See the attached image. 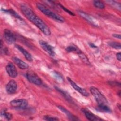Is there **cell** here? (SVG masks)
<instances>
[{
    "mask_svg": "<svg viewBox=\"0 0 121 121\" xmlns=\"http://www.w3.org/2000/svg\"><path fill=\"white\" fill-rule=\"evenodd\" d=\"M21 11L24 16L35 25L45 35H51V31L47 25L39 17L30 7L25 4H22L20 6Z\"/></svg>",
    "mask_w": 121,
    "mask_h": 121,
    "instance_id": "obj_1",
    "label": "cell"
},
{
    "mask_svg": "<svg viewBox=\"0 0 121 121\" xmlns=\"http://www.w3.org/2000/svg\"><path fill=\"white\" fill-rule=\"evenodd\" d=\"M36 7L43 14L49 17H50L52 19L60 23H62L64 21V19L62 17L52 12L43 4L41 3H37Z\"/></svg>",
    "mask_w": 121,
    "mask_h": 121,
    "instance_id": "obj_2",
    "label": "cell"
},
{
    "mask_svg": "<svg viewBox=\"0 0 121 121\" xmlns=\"http://www.w3.org/2000/svg\"><path fill=\"white\" fill-rule=\"evenodd\" d=\"M90 91L97 103L98 105L108 104V103L106 97L97 88L94 86H91L90 88Z\"/></svg>",
    "mask_w": 121,
    "mask_h": 121,
    "instance_id": "obj_3",
    "label": "cell"
},
{
    "mask_svg": "<svg viewBox=\"0 0 121 121\" xmlns=\"http://www.w3.org/2000/svg\"><path fill=\"white\" fill-rule=\"evenodd\" d=\"M26 77L28 80L36 85H41L42 81L39 76L34 71H28L26 74Z\"/></svg>",
    "mask_w": 121,
    "mask_h": 121,
    "instance_id": "obj_4",
    "label": "cell"
},
{
    "mask_svg": "<svg viewBox=\"0 0 121 121\" xmlns=\"http://www.w3.org/2000/svg\"><path fill=\"white\" fill-rule=\"evenodd\" d=\"M10 104L11 106L15 108L25 109L28 105V102L25 99H19L12 100Z\"/></svg>",
    "mask_w": 121,
    "mask_h": 121,
    "instance_id": "obj_5",
    "label": "cell"
},
{
    "mask_svg": "<svg viewBox=\"0 0 121 121\" xmlns=\"http://www.w3.org/2000/svg\"><path fill=\"white\" fill-rule=\"evenodd\" d=\"M4 37L6 42L10 44L15 43L16 40V37L14 34L9 29L4 30Z\"/></svg>",
    "mask_w": 121,
    "mask_h": 121,
    "instance_id": "obj_6",
    "label": "cell"
},
{
    "mask_svg": "<svg viewBox=\"0 0 121 121\" xmlns=\"http://www.w3.org/2000/svg\"><path fill=\"white\" fill-rule=\"evenodd\" d=\"M39 44L43 50L47 52L49 55L52 56H54L55 55V52L53 47L48 44L46 42L43 40H40Z\"/></svg>",
    "mask_w": 121,
    "mask_h": 121,
    "instance_id": "obj_7",
    "label": "cell"
},
{
    "mask_svg": "<svg viewBox=\"0 0 121 121\" xmlns=\"http://www.w3.org/2000/svg\"><path fill=\"white\" fill-rule=\"evenodd\" d=\"M68 80L69 81V82L70 84L71 85V86H72V87L77 91H78V92H79V93H80L82 95L85 96H87L89 95V93H88V92H87V91L84 88H83L80 86H79L76 83H75L71 79H70L69 78L67 77V78Z\"/></svg>",
    "mask_w": 121,
    "mask_h": 121,
    "instance_id": "obj_8",
    "label": "cell"
},
{
    "mask_svg": "<svg viewBox=\"0 0 121 121\" xmlns=\"http://www.w3.org/2000/svg\"><path fill=\"white\" fill-rule=\"evenodd\" d=\"M6 70L8 75L12 78H15L17 76V69L12 63H8L6 67Z\"/></svg>",
    "mask_w": 121,
    "mask_h": 121,
    "instance_id": "obj_9",
    "label": "cell"
},
{
    "mask_svg": "<svg viewBox=\"0 0 121 121\" xmlns=\"http://www.w3.org/2000/svg\"><path fill=\"white\" fill-rule=\"evenodd\" d=\"M17 88V82L14 80H10L6 85V90L9 94H13L16 93Z\"/></svg>",
    "mask_w": 121,
    "mask_h": 121,
    "instance_id": "obj_10",
    "label": "cell"
},
{
    "mask_svg": "<svg viewBox=\"0 0 121 121\" xmlns=\"http://www.w3.org/2000/svg\"><path fill=\"white\" fill-rule=\"evenodd\" d=\"M83 112L84 113L86 118L89 121H101L102 120L100 117L93 114L88 109L86 108H83L82 109Z\"/></svg>",
    "mask_w": 121,
    "mask_h": 121,
    "instance_id": "obj_11",
    "label": "cell"
},
{
    "mask_svg": "<svg viewBox=\"0 0 121 121\" xmlns=\"http://www.w3.org/2000/svg\"><path fill=\"white\" fill-rule=\"evenodd\" d=\"M78 13L82 17L84 18L85 20H86L87 21H88L91 24L93 25L94 26H97V23H96V21H95V19L90 15L82 11H78Z\"/></svg>",
    "mask_w": 121,
    "mask_h": 121,
    "instance_id": "obj_12",
    "label": "cell"
},
{
    "mask_svg": "<svg viewBox=\"0 0 121 121\" xmlns=\"http://www.w3.org/2000/svg\"><path fill=\"white\" fill-rule=\"evenodd\" d=\"M12 60L14 63L18 66V67L21 69H26L29 67L28 65L26 62L16 57H13Z\"/></svg>",
    "mask_w": 121,
    "mask_h": 121,
    "instance_id": "obj_13",
    "label": "cell"
},
{
    "mask_svg": "<svg viewBox=\"0 0 121 121\" xmlns=\"http://www.w3.org/2000/svg\"><path fill=\"white\" fill-rule=\"evenodd\" d=\"M16 47L24 55L25 58L29 61H32L33 60V58H32V56L31 55L30 53H29L28 52H27L26 50H25L23 47H22L21 46L18 45V44H16L15 45Z\"/></svg>",
    "mask_w": 121,
    "mask_h": 121,
    "instance_id": "obj_14",
    "label": "cell"
},
{
    "mask_svg": "<svg viewBox=\"0 0 121 121\" xmlns=\"http://www.w3.org/2000/svg\"><path fill=\"white\" fill-rule=\"evenodd\" d=\"M58 108L67 115V116L68 117L69 120L71 121H76V120H79L77 117H76L75 116L73 115L67 109H66L65 108H64L62 106L59 105L58 106Z\"/></svg>",
    "mask_w": 121,
    "mask_h": 121,
    "instance_id": "obj_15",
    "label": "cell"
},
{
    "mask_svg": "<svg viewBox=\"0 0 121 121\" xmlns=\"http://www.w3.org/2000/svg\"><path fill=\"white\" fill-rule=\"evenodd\" d=\"M97 110L104 112H111V110L110 107L108 106V104H102L98 105L97 108H96Z\"/></svg>",
    "mask_w": 121,
    "mask_h": 121,
    "instance_id": "obj_16",
    "label": "cell"
},
{
    "mask_svg": "<svg viewBox=\"0 0 121 121\" xmlns=\"http://www.w3.org/2000/svg\"><path fill=\"white\" fill-rule=\"evenodd\" d=\"M0 116L1 117L4 118L8 120H10L12 118V115L4 110L1 111Z\"/></svg>",
    "mask_w": 121,
    "mask_h": 121,
    "instance_id": "obj_17",
    "label": "cell"
},
{
    "mask_svg": "<svg viewBox=\"0 0 121 121\" xmlns=\"http://www.w3.org/2000/svg\"><path fill=\"white\" fill-rule=\"evenodd\" d=\"M78 54L79 55V57L80 58V59L82 60L85 62V63H86V64H90V62L89 61V60L87 58V57H86V56L84 53H83L81 51H79Z\"/></svg>",
    "mask_w": 121,
    "mask_h": 121,
    "instance_id": "obj_18",
    "label": "cell"
},
{
    "mask_svg": "<svg viewBox=\"0 0 121 121\" xmlns=\"http://www.w3.org/2000/svg\"><path fill=\"white\" fill-rule=\"evenodd\" d=\"M66 50L69 52H77V53L80 51V50L78 49V48L75 46V45H71L68 46L66 48Z\"/></svg>",
    "mask_w": 121,
    "mask_h": 121,
    "instance_id": "obj_19",
    "label": "cell"
},
{
    "mask_svg": "<svg viewBox=\"0 0 121 121\" xmlns=\"http://www.w3.org/2000/svg\"><path fill=\"white\" fill-rule=\"evenodd\" d=\"M108 44L110 47L115 49L116 50L121 49V43L115 42H109L108 43Z\"/></svg>",
    "mask_w": 121,
    "mask_h": 121,
    "instance_id": "obj_20",
    "label": "cell"
},
{
    "mask_svg": "<svg viewBox=\"0 0 121 121\" xmlns=\"http://www.w3.org/2000/svg\"><path fill=\"white\" fill-rule=\"evenodd\" d=\"M93 4L96 8L100 9H104L105 7L104 4L100 0H94L93 1Z\"/></svg>",
    "mask_w": 121,
    "mask_h": 121,
    "instance_id": "obj_21",
    "label": "cell"
},
{
    "mask_svg": "<svg viewBox=\"0 0 121 121\" xmlns=\"http://www.w3.org/2000/svg\"><path fill=\"white\" fill-rule=\"evenodd\" d=\"M55 88H56V89L58 91H59L60 93H61L66 99H67L69 101H71V98L70 96L67 93V92H66L64 91V90H62V89L59 88V87H55Z\"/></svg>",
    "mask_w": 121,
    "mask_h": 121,
    "instance_id": "obj_22",
    "label": "cell"
},
{
    "mask_svg": "<svg viewBox=\"0 0 121 121\" xmlns=\"http://www.w3.org/2000/svg\"><path fill=\"white\" fill-rule=\"evenodd\" d=\"M106 2L107 3H108L110 5H112V7L116 8V9L121 10V4L115 1H113V0H107L106 1Z\"/></svg>",
    "mask_w": 121,
    "mask_h": 121,
    "instance_id": "obj_23",
    "label": "cell"
},
{
    "mask_svg": "<svg viewBox=\"0 0 121 121\" xmlns=\"http://www.w3.org/2000/svg\"><path fill=\"white\" fill-rule=\"evenodd\" d=\"M4 11L5 12H7V13H9L12 16H14L15 17H16L17 18H18V19H21V17L17 14V13L12 9H8V10H4Z\"/></svg>",
    "mask_w": 121,
    "mask_h": 121,
    "instance_id": "obj_24",
    "label": "cell"
},
{
    "mask_svg": "<svg viewBox=\"0 0 121 121\" xmlns=\"http://www.w3.org/2000/svg\"><path fill=\"white\" fill-rule=\"evenodd\" d=\"M43 119L46 121H58L59 119L56 117H53L50 115H45L43 117Z\"/></svg>",
    "mask_w": 121,
    "mask_h": 121,
    "instance_id": "obj_25",
    "label": "cell"
},
{
    "mask_svg": "<svg viewBox=\"0 0 121 121\" xmlns=\"http://www.w3.org/2000/svg\"><path fill=\"white\" fill-rule=\"evenodd\" d=\"M59 6H60L63 10H64L65 11H66V12H67L68 13H69V14H70V15H71V16H75V14H74L72 11H70L68 9L66 8H65V7H64L63 6H62L61 4L59 3Z\"/></svg>",
    "mask_w": 121,
    "mask_h": 121,
    "instance_id": "obj_26",
    "label": "cell"
},
{
    "mask_svg": "<svg viewBox=\"0 0 121 121\" xmlns=\"http://www.w3.org/2000/svg\"><path fill=\"white\" fill-rule=\"evenodd\" d=\"M53 75L54 77L58 80L61 81H63V78L61 77V76L59 73L58 72H53Z\"/></svg>",
    "mask_w": 121,
    "mask_h": 121,
    "instance_id": "obj_27",
    "label": "cell"
},
{
    "mask_svg": "<svg viewBox=\"0 0 121 121\" xmlns=\"http://www.w3.org/2000/svg\"><path fill=\"white\" fill-rule=\"evenodd\" d=\"M109 84L112 86H119V87L121 86V84L119 82H116V81H109Z\"/></svg>",
    "mask_w": 121,
    "mask_h": 121,
    "instance_id": "obj_28",
    "label": "cell"
},
{
    "mask_svg": "<svg viewBox=\"0 0 121 121\" xmlns=\"http://www.w3.org/2000/svg\"><path fill=\"white\" fill-rule=\"evenodd\" d=\"M116 58L117 59V60L119 61H121V52H118L116 53Z\"/></svg>",
    "mask_w": 121,
    "mask_h": 121,
    "instance_id": "obj_29",
    "label": "cell"
},
{
    "mask_svg": "<svg viewBox=\"0 0 121 121\" xmlns=\"http://www.w3.org/2000/svg\"><path fill=\"white\" fill-rule=\"evenodd\" d=\"M112 36L114 37L115 38H118L119 39H121V35L120 34H114L112 35Z\"/></svg>",
    "mask_w": 121,
    "mask_h": 121,
    "instance_id": "obj_30",
    "label": "cell"
},
{
    "mask_svg": "<svg viewBox=\"0 0 121 121\" xmlns=\"http://www.w3.org/2000/svg\"><path fill=\"white\" fill-rule=\"evenodd\" d=\"M89 45L92 47H93V48H96V46L95 45H94V44H93V43H89Z\"/></svg>",
    "mask_w": 121,
    "mask_h": 121,
    "instance_id": "obj_31",
    "label": "cell"
}]
</instances>
